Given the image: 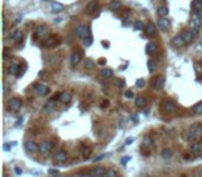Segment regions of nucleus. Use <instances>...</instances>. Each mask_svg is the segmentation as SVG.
<instances>
[{
	"instance_id": "48",
	"label": "nucleus",
	"mask_w": 202,
	"mask_h": 177,
	"mask_svg": "<svg viewBox=\"0 0 202 177\" xmlns=\"http://www.w3.org/2000/svg\"><path fill=\"white\" fill-rule=\"evenodd\" d=\"M132 119L134 120V123H137V122H138V116H137V115H133V116H132Z\"/></svg>"
},
{
	"instance_id": "26",
	"label": "nucleus",
	"mask_w": 202,
	"mask_h": 177,
	"mask_svg": "<svg viewBox=\"0 0 202 177\" xmlns=\"http://www.w3.org/2000/svg\"><path fill=\"white\" fill-rule=\"evenodd\" d=\"M109 8L112 11H118L119 8H122V1H119V0H112L111 3H109Z\"/></svg>"
},
{
	"instance_id": "2",
	"label": "nucleus",
	"mask_w": 202,
	"mask_h": 177,
	"mask_svg": "<svg viewBox=\"0 0 202 177\" xmlns=\"http://www.w3.org/2000/svg\"><path fill=\"white\" fill-rule=\"evenodd\" d=\"M75 32H76V36L80 37L82 40L90 36V29H89L87 26H85V25H79L78 28H76V31Z\"/></svg>"
},
{
	"instance_id": "13",
	"label": "nucleus",
	"mask_w": 202,
	"mask_h": 177,
	"mask_svg": "<svg viewBox=\"0 0 202 177\" xmlns=\"http://www.w3.org/2000/svg\"><path fill=\"white\" fill-rule=\"evenodd\" d=\"M156 25H158V28H159L161 31H168L170 28V22L168 18H162V17H159V20L156 21Z\"/></svg>"
},
{
	"instance_id": "32",
	"label": "nucleus",
	"mask_w": 202,
	"mask_h": 177,
	"mask_svg": "<svg viewBox=\"0 0 202 177\" xmlns=\"http://www.w3.org/2000/svg\"><path fill=\"white\" fill-rule=\"evenodd\" d=\"M147 65H148V71H149V73H154V72H155V68H156V64H155V61H152V60H149L148 63H147Z\"/></svg>"
},
{
	"instance_id": "15",
	"label": "nucleus",
	"mask_w": 202,
	"mask_h": 177,
	"mask_svg": "<svg viewBox=\"0 0 202 177\" xmlns=\"http://www.w3.org/2000/svg\"><path fill=\"white\" fill-rule=\"evenodd\" d=\"M163 86H165V78H163V76H158V78H155L154 84H152L154 90L159 91V90H162V88H163Z\"/></svg>"
},
{
	"instance_id": "52",
	"label": "nucleus",
	"mask_w": 202,
	"mask_h": 177,
	"mask_svg": "<svg viewBox=\"0 0 202 177\" xmlns=\"http://www.w3.org/2000/svg\"><path fill=\"white\" fill-rule=\"evenodd\" d=\"M201 43H202V42H201Z\"/></svg>"
},
{
	"instance_id": "36",
	"label": "nucleus",
	"mask_w": 202,
	"mask_h": 177,
	"mask_svg": "<svg viewBox=\"0 0 202 177\" xmlns=\"http://www.w3.org/2000/svg\"><path fill=\"white\" fill-rule=\"evenodd\" d=\"M83 43H85L86 47H90L93 44V37L89 36V37H86V39H83Z\"/></svg>"
},
{
	"instance_id": "23",
	"label": "nucleus",
	"mask_w": 202,
	"mask_h": 177,
	"mask_svg": "<svg viewBox=\"0 0 202 177\" xmlns=\"http://www.w3.org/2000/svg\"><path fill=\"white\" fill-rule=\"evenodd\" d=\"M156 48H158L156 43H155V42H149L148 44L145 46V53H147V54H154V53L156 51Z\"/></svg>"
},
{
	"instance_id": "49",
	"label": "nucleus",
	"mask_w": 202,
	"mask_h": 177,
	"mask_svg": "<svg viewBox=\"0 0 202 177\" xmlns=\"http://www.w3.org/2000/svg\"><path fill=\"white\" fill-rule=\"evenodd\" d=\"M15 173H17V174H21V173H22V170H21V169H20V167H15Z\"/></svg>"
},
{
	"instance_id": "8",
	"label": "nucleus",
	"mask_w": 202,
	"mask_h": 177,
	"mask_svg": "<svg viewBox=\"0 0 202 177\" xmlns=\"http://www.w3.org/2000/svg\"><path fill=\"white\" fill-rule=\"evenodd\" d=\"M8 108H10V111H13V112L20 111L22 108V101L20 98H11L10 101H8Z\"/></svg>"
},
{
	"instance_id": "19",
	"label": "nucleus",
	"mask_w": 202,
	"mask_h": 177,
	"mask_svg": "<svg viewBox=\"0 0 202 177\" xmlns=\"http://www.w3.org/2000/svg\"><path fill=\"white\" fill-rule=\"evenodd\" d=\"M86 10H87V14H93L94 11L98 10V1H97V0H91L90 3L87 4Z\"/></svg>"
},
{
	"instance_id": "1",
	"label": "nucleus",
	"mask_w": 202,
	"mask_h": 177,
	"mask_svg": "<svg viewBox=\"0 0 202 177\" xmlns=\"http://www.w3.org/2000/svg\"><path fill=\"white\" fill-rule=\"evenodd\" d=\"M202 134V125L201 123H195V125H191L188 127V131L186 134V140L187 141H197Z\"/></svg>"
},
{
	"instance_id": "50",
	"label": "nucleus",
	"mask_w": 202,
	"mask_h": 177,
	"mask_svg": "<svg viewBox=\"0 0 202 177\" xmlns=\"http://www.w3.org/2000/svg\"><path fill=\"white\" fill-rule=\"evenodd\" d=\"M54 177H61V176H54Z\"/></svg>"
},
{
	"instance_id": "25",
	"label": "nucleus",
	"mask_w": 202,
	"mask_h": 177,
	"mask_svg": "<svg viewBox=\"0 0 202 177\" xmlns=\"http://www.w3.org/2000/svg\"><path fill=\"white\" fill-rule=\"evenodd\" d=\"M134 104H136V107H137V108H144V107H145V104H147V100L140 96V97H136V100H134Z\"/></svg>"
},
{
	"instance_id": "17",
	"label": "nucleus",
	"mask_w": 202,
	"mask_h": 177,
	"mask_svg": "<svg viewBox=\"0 0 202 177\" xmlns=\"http://www.w3.org/2000/svg\"><path fill=\"white\" fill-rule=\"evenodd\" d=\"M91 176L93 177H105L107 176V170L102 166H96L91 172Z\"/></svg>"
},
{
	"instance_id": "43",
	"label": "nucleus",
	"mask_w": 202,
	"mask_h": 177,
	"mask_svg": "<svg viewBox=\"0 0 202 177\" xmlns=\"http://www.w3.org/2000/svg\"><path fill=\"white\" fill-rule=\"evenodd\" d=\"M48 173H50L51 176H58V170H57V169H50Z\"/></svg>"
},
{
	"instance_id": "37",
	"label": "nucleus",
	"mask_w": 202,
	"mask_h": 177,
	"mask_svg": "<svg viewBox=\"0 0 202 177\" xmlns=\"http://www.w3.org/2000/svg\"><path fill=\"white\" fill-rule=\"evenodd\" d=\"M136 86H137V87H140V88H144V86H145V80H144V79H137V80H136Z\"/></svg>"
},
{
	"instance_id": "10",
	"label": "nucleus",
	"mask_w": 202,
	"mask_h": 177,
	"mask_svg": "<svg viewBox=\"0 0 202 177\" xmlns=\"http://www.w3.org/2000/svg\"><path fill=\"white\" fill-rule=\"evenodd\" d=\"M82 51L80 50H75L74 53H72V55H71V65L72 67H78V64L82 61Z\"/></svg>"
},
{
	"instance_id": "12",
	"label": "nucleus",
	"mask_w": 202,
	"mask_h": 177,
	"mask_svg": "<svg viewBox=\"0 0 202 177\" xmlns=\"http://www.w3.org/2000/svg\"><path fill=\"white\" fill-rule=\"evenodd\" d=\"M190 152L194 155H202V141H194L190 147Z\"/></svg>"
},
{
	"instance_id": "21",
	"label": "nucleus",
	"mask_w": 202,
	"mask_h": 177,
	"mask_svg": "<svg viewBox=\"0 0 202 177\" xmlns=\"http://www.w3.org/2000/svg\"><path fill=\"white\" fill-rule=\"evenodd\" d=\"M100 75L104 79H111L114 76V71H112L111 68H102L100 71Z\"/></svg>"
},
{
	"instance_id": "38",
	"label": "nucleus",
	"mask_w": 202,
	"mask_h": 177,
	"mask_svg": "<svg viewBox=\"0 0 202 177\" xmlns=\"http://www.w3.org/2000/svg\"><path fill=\"white\" fill-rule=\"evenodd\" d=\"M125 97H126V98H134V93L132 90H126V91H125Z\"/></svg>"
},
{
	"instance_id": "44",
	"label": "nucleus",
	"mask_w": 202,
	"mask_h": 177,
	"mask_svg": "<svg viewBox=\"0 0 202 177\" xmlns=\"http://www.w3.org/2000/svg\"><path fill=\"white\" fill-rule=\"evenodd\" d=\"M133 141H134L133 137H129V138H126V141H125V144H126V145H130V144H132Z\"/></svg>"
},
{
	"instance_id": "51",
	"label": "nucleus",
	"mask_w": 202,
	"mask_h": 177,
	"mask_svg": "<svg viewBox=\"0 0 202 177\" xmlns=\"http://www.w3.org/2000/svg\"><path fill=\"white\" fill-rule=\"evenodd\" d=\"M44 1H46V0H44Z\"/></svg>"
},
{
	"instance_id": "27",
	"label": "nucleus",
	"mask_w": 202,
	"mask_h": 177,
	"mask_svg": "<svg viewBox=\"0 0 202 177\" xmlns=\"http://www.w3.org/2000/svg\"><path fill=\"white\" fill-rule=\"evenodd\" d=\"M169 14V8L166 7V6H161L159 8H158V15L162 17V18H166Z\"/></svg>"
},
{
	"instance_id": "16",
	"label": "nucleus",
	"mask_w": 202,
	"mask_h": 177,
	"mask_svg": "<svg viewBox=\"0 0 202 177\" xmlns=\"http://www.w3.org/2000/svg\"><path fill=\"white\" fill-rule=\"evenodd\" d=\"M55 108H57V104H55V101L51 98L50 101H47V103L44 104V107H43V111H44V112H47V114H50V112H54V111H55Z\"/></svg>"
},
{
	"instance_id": "3",
	"label": "nucleus",
	"mask_w": 202,
	"mask_h": 177,
	"mask_svg": "<svg viewBox=\"0 0 202 177\" xmlns=\"http://www.w3.org/2000/svg\"><path fill=\"white\" fill-rule=\"evenodd\" d=\"M35 91H36L37 96H40V97H46L48 93H50V87H48L47 84L44 83H39L35 86Z\"/></svg>"
},
{
	"instance_id": "39",
	"label": "nucleus",
	"mask_w": 202,
	"mask_h": 177,
	"mask_svg": "<svg viewBox=\"0 0 202 177\" xmlns=\"http://www.w3.org/2000/svg\"><path fill=\"white\" fill-rule=\"evenodd\" d=\"M115 84H116L118 87H123V86H125V80H123V79H116V80H115Z\"/></svg>"
},
{
	"instance_id": "18",
	"label": "nucleus",
	"mask_w": 202,
	"mask_h": 177,
	"mask_svg": "<svg viewBox=\"0 0 202 177\" xmlns=\"http://www.w3.org/2000/svg\"><path fill=\"white\" fill-rule=\"evenodd\" d=\"M181 35H183V37H184L186 43L188 44V43H191L192 40H194V37H195V31H192V29H190V31H184Z\"/></svg>"
},
{
	"instance_id": "40",
	"label": "nucleus",
	"mask_w": 202,
	"mask_h": 177,
	"mask_svg": "<svg viewBox=\"0 0 202 177\" xmlns=\"http://www.w3.org/2000/svg\"><path fill=\"white\" fill-rule=\"evenodd\" d=\"M134 28H136L137 31H140V29H143V28H145V26L143 25V22H141V21H137L136 24H134Z\"/></svg>"
},
{
	"instance_id": "22",
	"label": "nucleus",
	"mask_w": 202,
	"mask_h": 177,
	"mask_svg": "<svg viewBox=\"0 0 202 177\" xmlns=\"http://www.w3.org/2000/svg\"><path fill=\"white\" fill-rule=\"evenodd\" d=\"M152 147V137L151 136H145L143 138V150H149Z\"/></svg>"
},
{
	"instance_id": "34",
	"label": "nucleus",
	"mask_w": 202,
	"mask_h": 177,
	"mask_svg": "<svg viewBox=\"0 0 202 177\" xmlns=\"http://www.w3.org/2000/svg\"><path fill=\"white\" fill-rule=\"evenodd\" d=\"M15 144H17L15 141H13V143H6L4 145H3V150H4V151H10V150L15 145Z\"/></svg>"
},
{
	"instance_id": "7",
	"label": "nucleus",
	"mask_w": 202,
	"mask_h": 177,
	"mask_svg": "<svg viewBox=\"0 0 202 177\" xmlns=\"http://www.w3.org/2000/svg\"><path fill=\"white\" fill-rule=\"evenodd\" d=\"M170 44L173 47H184L187 44L186 40H184V37H183V35H177V36H173L172 37V40H170Z\"/></svg>"
},
{
	"instance_id": "30",
	"label": "nucleus",
	"mask_w": 202,
	"mask_h": 177,
	"mask_svg": "<svg viewBox=\"0 0 202 177\" xmlns=\"http://www.w3.org/2000/svg\"><path fill=\"white\" fill-rule=\"evenodd\" d=\"M172 155H173V151H172L170 148H165V150L162 151V158H163V159H170Z\"/></svg>"
},
{
	"instance_id": "46",
	"label": "nucleus",
	"mask_w": 202,
	"mask_h": 177,
	"mask_svg": "<svg viewBox=\"0 0 202 177\" xmlns=\"http://www.w3.org/2000/svg\"><path fill=\"white\" fill-rule=\"evenodd\" d=\"M108 155V154H104V155H100V156H97V158H94V162H98V161H101V159H104L105 156Z\"/></svg>"
},
{
	"instance_id": "42",
	"label": "nucleus",
	"mask_w": 202,
	"mask_h": 177,
	"mask_svg": "<svg viewBox=\"0 0 202 177\" xmlns=\"http://www.w3.org/2000/svg\"><path fill=\"white\" fill-rule=\"evenodd\" d=\"M130 159H132L130 156H125V158H122V159H121V163H122V165H126V163H128Z\"/></svg>"
},
{
	"instance_id": "9",
	"label": "nucleus",
	"mask_w": 202,
	"mask_h": 177,
	"mask_svg": "<svg viewBox=\"0 0 202 177\" xmlns=\"http://www.w3.org/2000/svg\"><path fill=\"white\" fill-rule=\"evenodd\" d=\"M163 111L168 114H175L177 111V104H176L173 100H168L165 104H163Z\"/></svg>"
},
{
	"instance_id": "47",
	"label": "nucleus",
	"mask_w": 202,
	"mask_h": 177,
	"mask_svg": "<svg viewBox=\"0 0 202 177\" xmlns=\"http://www.w3.org/2000/svg\"><path fill=\"white\" fill-rule=\"evenodd\" d=\"M86 67H87V68H93V61L87 60V61H86Z\"/></svg>"
},
{
	"instance_id": "11",
	"label": "nucleus",
	"mask_w": 202,
	"mask_h": 177,
	"mask_svg": "<svg viewBox=\"0 0 202 177\" xmlns=\"http://www.w3.org/2000/svg\"><path fill=\"white\" fill-rule=\"evenodd\" d=\"M51 150H53V143L51 141H42L39 144V152H42V154H48Z\"/></svg>"
},
{
	"instance_id": "6",
	"label": "nucleus",
	"mask_w": 202,
	"mask_h": 177,
	"mask_svg": "<svg viewBox=\"0 0 202 177\" xmlns=\"http://www.w3.org/2000/svg\"><path fill=\"white\" fill-rule=\"evenodd\" d=\"M191 29L192 31H195V32H198L199 31V28H201V25H202V17H199V14H195V15H192V18H191Z\"/></svg>"
},
{
	"instance_id": "5",
	"label": "nucleus",
	"mask_w": 202,
	"mask_h": 177,
	"mask_svg": "<svg viewBox=\"0 0 202 177\" xmlns=\"http://www.w3.org/2000/svg\"><path fill=\"white\" fill-rule=\"evenodd\" d=\"M24 145H25V150H27L29 154H36V152L39 151V145H37L32 138H28Z\"/></svg>"
},
{
	"instance_id": "4",
	"label": "nucleus",
	"mask_w": 202,
	"mask_h": 177,
	"mask_svg": "<svg viewBox=\"0 0 202 177\" xmlns=\"http://www.w3.org/2000/svg\"><path fill=\"white\" fill-rule=\"evenodd\" d=\"M68 159V154L64 150H58V151L54 154V162L55 163H65Z\"/></svg>"
},
{
	"instance_id": "24",
	"label": "nucleus",
	"mask_w": 202,
	"mask_h": 177,
	"mask_svg": "<svg viewBox=\"0 0 202 177\" xmlns=\"http://www.w3.org/2000/svg\"><path fill=\"white\" fill-rule=\"evenodd\" d=\"M51 10H53V13L58 14V13H61V11L64 10V6L61 4V3H58V1H53L51 3Z\"/></svg>"
},
{
	"instance_id": "31",
	"label": "nucleus",
	"mask_w": 202,
	"mask_h": 177,
	"mask_svg": "<svg viewBox=\"0 0 202 177\" xmlns=\"http://www.w3.org/2000/svg\"><path fill=\"white\" fill-rule=\"evenodd\" d=\"M105 177H119V173L116 172V169L111 167V169H108V170H107V176Z\"/></svg>"
},
{
	"instance_id": "33",
	"label": "nucleus",
	"mask_w": 202,
	"mask_h": 177,
	"mask_svg": "<svg viewBox=\"0 0 202 177\" xmlns=\"http://www.w3.org/2000/svg\"><path fill=\"white\" fill-rule=\"evenodd\" d=\"M192 7H194L197 11H202V0H194Z\"/></svg>"
},
{
	"instance_id": "41",
	"label": "nucleus",
	"mask_w": 202,
	"mask_h": 177,
	"mask_svg": "<svg viewBox=\"0 0 202 177\" xmlns=\"http://www.w3.org/2000/svg\"><path fill=\"white\" fill-rule=\"evenodd\" d=\"M55 43H57V39H50V40H48V42H46V46H54V44H55ZM55 46H57V44H55Z\"/></svg>"
},
{
	"instance_id": "14",
	"label": "nucleus",
	"mask_w": 202,
	"mask_h": 177,
	"mask_svg": "<svg viewBox=\"0 0 202 177\" xmlns=\"http://www.w3.org/2000/svg\"><path fill=\"white\" fill-rule=\"evenodd\" d=\"M58 100L62 104H69L71 100H72V93L71 91H62V93L58 94Z\"/></svg>"
},
{
	"instance_id": "45",
	"label": "nucleus",
	"mask_w": 202,
	"mask_h": 177,
	"mask_svg": "<svg viewBox=\"0 0 202 177\" xmlns=\"http://www.w3.org/2000/svg\"><path fill=\"white\" fill-rule=\"evenodd\" d=\"M44 31H46L44 26H39V28H37V35H43V32Z\"/></svg>"
},
{
	"instance_id": "35",
	"label": "nucleus",
	"mask_w": 202,
	"mask_h": 177,
	"mask_svg": "<svg viewBox=\"0 0 202 177\" xmlns=\"http://www.w3.org/2000/svg\"><path fill=\"white\" fill-rule=\"evenodd\" d=\"M194 112H195L197 115L202 114V103H198V104L194 107Z\"/></svg>"
},
{
	"instance_id": "20",
	"label": "nucleus",
	"mask_w": 202,
	"mask_h": 177,
	"mask_svg": "<svg viewBox=\"0 0 202 177\" xmlns=\"http://www.w3.org/2000/svg\"><path fill=\"white\" fill-rule=\"evenodd\" d=\"M24 39V35H22V32L20 29H17V31L13 32V35H11V40L14 43H20Z\"/></svg>"
},
{
	"instance_id": "29",
	"label": "nucleus",
	"mask_w": 202,
	"mask_h": 177,
	"mask_svg": "<svg viewBox=\"0 0 202 177\" xmlns=\"http://www.w3.org/2000/svg\"><path fill=\"white\" fill-rule=\"evenodd\" d=\"M18 69H21V65H18L17 63H13L10 65V68H8V72L13 73V75H18Z\"/></svg>"
},
{
	"instance_id": "28",
	"label": "nucleus",
	"mask_w": 202,
	"mask_h": 177,
	"mask_svg": "<svg viewBox=\"0 0 202 177\" xmlns=\"http://www.w3.org/2000/svg\"><path fill=\"white\" fill-rule=\"evenodd\" d=\"M144 29H145V33H147V35H155V32H156V28H155V25H154V24H151V22H149V24H147Z\"/></svg>"
}]
</instances>
